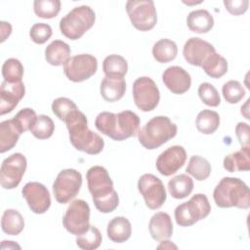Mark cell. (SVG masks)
I'll return each instance as SVG.
<instances>
[{
  "label": "cell",
  "mask_w": 250,
  "mask_h": 250,
  "mask_svg": "<svg viewBox=\"0 0 250 250\" xmlns=\"http://www.w3.org/2000/svg\"><path fill=\"white\" fill-rule=\"evenodd\" d=\"M1 228L2 230L9 235H18L23 230L24 220L19 211L7 209L2 215Z\"/></svg>",
  "instance_id": "obj_28"
},
{
  "label": "cell",
  "mask_w": 250,
  "mask_h": 250,
  "mask_svg": "<svg viewBox=\"0 0 250 250\" xmlns=\"http://www.w3.org/2000/svg\"><path fill=\"white\" fill-rule=\"evenodd\" d=\"M1 42H4L12 32V25L9 22L1 21Z\"/></svg>",
  "instance_id": "obj_45"
},
{
  "label": "cell",
  "mask_w": 250,
  "mask_h": 250,
  "mask_svg": "<svg viewBox=\"0 0 250 250\" xmlns=\"http://www.w3.org/2000/svg\"><path fill=\"white\" fill-rule=\"evenodd\" d=\"M64 123L69 133L70 143L77 150L88 154H98L103 150L104 139L88 128L87 117L79 109L71 111Z\"/></svg>",
  "instance_id": "obj_2"
},
{
  "label": "cell",
  "mask_w": 250,
  "mask_h": 250,
  "mask_svg": "<svg viewBox=\"0 0 250 250\" xmlns=\"http://www.w3.org/2000/svg\"><path fill=\"white\" fill-rule=\"evenodd\" d=\"M201 67L210 77L220 78L228 71V62L224 57L215 52L205 59Z\"/></svg>",
  "instance_id": "obj_30"
},
{
  "label": "cell",
  "mask_w": 250,
  "mask_h": 250,
  "mask_svg": "<svg viewBox=\"0 0 250 250\" xmlns=\"http://www.w3.org/2000/svg\"><path fill=\"white\" fill-rule=\"evenodd\" d=\"M211 211L207 196L194 194L188 201L178 205L175 209V220L180 227H189L206 218Z\"/></svg>",
  "instance_id": "obj_7"
},
{
  "label": "cell",
  "mask_w": 250,
  "mask_h": 250,
  "mask_svg": "<svg viewBox=\"0 0 250 250\" xmlns=\"http://www.w3.org/2000/svg\"><path fill=\"white\" fill-rule=\"evenodd\" d=\"M86 179L96 208L102 213L114 211L119 204V197L106 169L103 166H93L87 171Z\"/></svg>",
  "instance_id": "obj_1"
},
{
  "label": "cell",
  "mask_w": 250,
  "mask_h": 250,
  "mask_svg": "<svg viewBox=\"0 0 250 250\" xmlns=\"http://www.w3.org/2000/svg\"><path fill=\"white\" fill-rule=\"evenodd\" d=\"M103 70L108 77H124L128 70L127 61L119 55H109L103 62Z\"/></svg>",
  "instance_id": "obj_32"
},
{
  "label": "cell",
  "mask_w": 250,
  "mask_h": 250,
  "mask_svg": "<svg viewBox=\"0 0 250 250\" xmlns=\"http://www.w3.org/2000/svg\"><path fill=\"white\" fill-rule=\"evenodd\" d=\"M198 95L200 100L209 106H218L221 103L220 95L217 89L210 83H201L198 87Z\"/></svg>",
  "instance_id": "obj_40"
},
{
  "label": "cell",
  "mask_w": 250,
  "mask_h": 250,
  "mask_svg": "<svg viewBox=\"0 0 250 250\" xmlns=\"http://www.w3.org/2000/svg\"><path fill=\"white\" fill-rule=\"evenodd\" d=\"M126 91V82L122 77L105 76L101 83L100 92L103 99L106 102L113 103L120 100Z\"/></svg>",
  "instance_id": "obj_21"
},
{
  "label": "cell",
  "mask_w": 250,
  "mask_h": 250,
  "mask_svg": "<svg viewBox=\"0 0 250 250\" xmlns=\"http://www.w3.org/2000/svg\"><path fill=\"white\" fill-rule=\"evenodd\" d=\"M2 75L4 81L6 82H21L23 76V66L21 62L15 58H10L6 60L2 65Z\"/></svg>",
  "instance_id": "obj_34"
},
{
  "label": "cell",
  "mask_w": 250,
  "mask_h": 250,
  "mask_svg": "<svg viewBox=\"0 0 250 250\" xmlns=\"http://www.w3.org/2000/svg\"><path fill=\"white\" fill-rule=\"evenodd\" d=\"M178 54L177 44L167 38L158 40L152 47L153 58L161 63H166L173 61Z\"/></svg>",
  "instance_id": "obj_29"
},
{
  "label": "cell",
  "mask_w": 250,
  "mask_h": 250,
  "mask_svg": "<svg viewBox=\"0 0 250 250\" xmlns=\"http://www.w3.org/2000/svg\"><path fill=\"white\" fill-rule=\"evenodd\" d=\"M222 93L229 104H237L245 96L243 86L236 80H229L223 85Z\"/></svg>",
  "instance_id": "obj_38"
},
{
  "label": "cell",
  "mask_w": 250,
  "mask_h": 250,
  "mask_svg": "<svg viewBox=\"0 0 250 250\" xmlns=\"http://www.w3.org/2000/svg\"><path fill=\"white\" fill-rule=\"evenodd\" d=\"M186 172L191 175L197 181H204L210 176L211 164L204 157L193 155L188 161Z\"/></svg>",
  "instance_id": "obj_33"
},
{
  "label": "cell",
  "mask_w": 250,
  "mask_h": 250,
  "mask_svg": "<svg viewBox=\"0 0 250 250\" xmlns=\"http://www.w3.org/2000/svg\"><path fill=\"white\" fill-rule=\"evenodd\" d=\"M81 185L82 176L77 170H62L53 184V192L56 200L61 204L69 202L78 194Z\"/></svg>",
  "instance_id": "obj_10"
},
{
  "label": "cell",
  "mask_w": 250,
  "mask_h": 250,
  "mask_svg": "<svg viewBox=\"0 0 250 250\" xmlns=\"http://www.w3.org/2000/svg\"><path fill=\"white\" fill-rule=\"evenodd\" d=\"M101 231L94 226H90L89 229L76 238V244L83 250H95L102 243Z\"/></svg>",
  "instance_id": "obj_35"
},
{
  "label": "cell",
  "mask_w": 250,
  "mask_h": 250,
  "mask_svg": "<svg viewBox=\"0 0 250 250\" xmlns=\"http://www.w3.org/2000/svg\"><path fill=\"white\" fill-rule=\"evenodd\" d=\"M78 109L77 105L68 98L60 97L53 101L52 111L62 121L64 122L66 116L73 110Z\"/></svg>",
  "instance_id": "obj_39"
},
{
  "label": "cell",
  "mask_w": 250,
  "mask_h": 250,
  "mask_svg": "<svg viewBox=\"0 0 250 250\" xmlns=\"http://www.w3.org/2000/svg\"><path fill=\"white\" fill-rule=\"evenodd\" d=\"M34 13L42 19H52L57 17L61 10L60 0H35L33 2Z\"/></svg>",
  "instance_id": "obj_36"
},
{
  "label": "cell",
  "mask_w": 250,
  "mask_h": 250,
  "mask_svg": "<svg viewBox=\"0 0 250 250\" xmlns=\"http://www.w3.org/2000/svg\"><path fill=\"white\" fill-rule=\"evenodd\" d=\"M95 125L102 134L110 139L123 141L138 133L140 118L131 110H123L119 113L104 111L96 117Z\"/></svg>",
  "instance_id": "obj_3"
},
{
  "label": "cell",
  "mask_w": 250,
  "mask_h": 250,
  "mask_svg": "<svg viewBox=\"0 0 250 250\" xmlns=\"http://www.w3.org/2000/svg\"><path fill=\"white\" fill-rule=\"evenodd\" d=\"M21 133V128L14 118L2 121L0 123V152L4 153L12 149Z\"/></svg>",
  "instance_id": "obj_22"
},
{
  "label": "cell",
  "mask_w": 250,
  "mask_h": 250,
  "mask_svg": "<svg viewBox=\"0 0 250 250\" xmlns=\"http://www.w3.org/2000/svg\"><path fill=\"white\" fill-rule=\"evenodd\" d=\"M14 119L17 122V124L19 125V127L21 128V132L23 133L32 128V126L34 125V123L37 119V115H36V112L32 108L25 107V108L21 109L16 114Z\"/></svg>",
  "instance_id": "obj_41"
},
{
  "label": "cell",
  "mask_w": 250,
  "mask_h": 250,
  "mask_svg": "<svg viewBox=\"0 0 250 250\" xmlns=\"http://www.w3.org/2000/svg\"><path fill=\"white\" fill-rule=\"evenodd\" d=\"M186 160V149L182 146H172L159 154L155 165L161 175L171 176L184 166Z\"/></svg>",
  "instance_id": "obj_16"
},
{
  "label": "cell",
  "mask_w": 250,
  "mask_h": 250,
  "mask_svg": "<svg viewBox=\"0 0 250 250\" xmlns=\"http://www.w3.org/2000/svg\"><path fill=\"white\" fill-rule=\"evenodd\" d=\"M55 130V124L51 117L45 114H40L37 116V119L30 129V132L32 135L39 139V140H45L50 138Z\"/></svg>",
  "instance_id": "obj_37"
},
{
  "label": "cell",
  "mask_w": 250,
  "mask_h": 250,
  "mask_svg": "<svg viewBox=\"0 0 250 250\" xmlns=\"http://www.w3.org/2000/svg\"><path fill=\"white\" fill-rule=\"evenodd\" d=\"M214 201L220 208L250 207V192L247 185L238 178L224 177L213 191Z\"/></svg>",
  "instance_id": "obj_4"
},
{
  "label": "cell",
  "mask_w": 250,
  "mask_h": 250,
  "mask_svg": "<svg viewBox=\"0 0 250 250\" xmlns=\"http://www.w3.org/2000/svg\"><path fill=\"white\" fill-rule=\"evenodd\" d=\"M26 170V158L22 153L16 152L2 162L0 184L5 189H13L19 186Z\"/></svg>",
  "instance_id": "obj_14"
},
{
  "label": "cell",
  "mask_w": 250,
  "mask_h": 250,
  "mask_svg": "<svg viewBox=\"0 0 250 250\" xmlns=\"http://www.w3.org/2000/svg\"><path fill=\"white\" fill-rule=\"evenodd\" d=\"M25 88L22 81L17 83L3 81L0 88V114L11 112L23 98Z\"/></svg>",
  "instance_id": "obj_19"
},
{
  "label": "cell",
  "mask_w": 250,
  "mask_h": 250,
  "mask_svg": "<svg viewBox=\"0 0 250 250\" xmlns=\"http://www.w3.org/2000/svg\"><path fill=\"white\" fill-rule=\"evenodd\" d=\"M70 56V47L62 40H54L45 49V59L52 65L59 66L66 62Z\"/></svg>",
  "instance_id": "obj_25"
},
{
  "label": "cell",
  "mask_w": 250,
  "mask_h": 250,
  "mask_svg": "<svg viewBox=\"0 0 250 250\" xmlns=\"http://www.w3.org/2000/svg\"><path fill=\"white\" fill-rule=\"evenodd\" d=\"M224 5L226 9L232 15L238 16L245 13L248 9V0H225Z\"/></svg>",
  "instance_id": "obj_43"
},
{
  "label": "cell",
  "mask_w": 250,
  "mask_h": 250,
  "mask_svg": "<svg viewBox=\"0 0 250 250\" xmlns=\"http://www.w3.org/2000/svg\"><path fill=\"white\" fill-rule=\"evenodd\" d=\"M148 229L151 237L156 241L169 239L173 234L171 217L165 212L155 213L149 220Z\"/></svg>",
  "instance_id": "obj_20"
},
{
  "label": "cell",
  "mask_w": 250,
  "mask_h": 250,
  "mask_svg": "<svg viewBox=\"0 0 250 250\" xmlns=\"http://www.w3.org/2000/svg\"><path fill=\"white\" fill-rule=\"evenodd\" d=\"M52 33H53L52 27L49 24L43 23V22L34 23L31 26L29 31L30 38L36 44H44L46 41L50 39V37L52 36Z\"/></svg>",
  "instance_id": "obj_42"
},
{
  "label": "cell",
  "mask_w": 250,
  "mask_h": 250,
  "mask_svg": "<svg viewBox=\"0 0 250 250\" xmlns=\"http://www.w3.org/2000/svg\"><path fill=\"white\" fill-rule=\"evenodd\" d=\"M187 24L192 32L206 33L213 27L214 19L207 10H194L188 15Z\"/></svg>",
  "instance_id": "obj_24"
},
{
  "label": "cell",
  "mask_w": 250,
  "mask_h": 250,
  "mask_svg": "<svg viewBox=\"0 0 250 250\" xmlns=\"http://www.w3.org/2000/svg\"><path fill=\"white\" fill-rule=\"evenodd\" d=\"M235 135L239 141V144L244 148H250L249 145V125L244 122L237 123L235 127Z\"/></svg>",
  "instance_id": "obj_44"
},
{
  "label": "cell",
  "mask_w": 250,
  "mask_h": 250,
  "mask_svg": "<svg viewBox=\"0 0 250 250\" xmlns=\"http://www.w3.org/2000/svg\"><path fill=\"white\" fill-rule=\"evenodd\" d=\"M195 125L199 132L205 135L213 134L219 128L220 116L218 112L214 110L203 109L197 114Z\"/></svg>",
  "instance_id": "obj_31"
},
{
  "label": "cell",
  "mask_w": 250,
  "mask_h": 250,
  "mask_svg": "<svg viewBox=\"0 0 250 250\" xmlns=\"http://www.w3.org/2000/svg\"><path fill=\"white\" fill-rule=\"evenodd\" d=\"M133 98L139 109L142 111H151L157 106L160 94L158 87L151 78L142 76L133 83Z\"/></svg>",
  "instance_id": "obj_11"
},
{
  "label": "cell",
  "mask_w": 250,
  "mask_h": 250,
  "mask_svg": "<svg viewBox=\"0 0 250 250\" xmlns=\"http://www.w3.org/2000/svg\"><path fill=\"white\" fill-rule=\"evenodd\" d=\"M96 14L86 5L73 8L60 21L61 32L71 40H77L95 23Z\"/></svg>",
  "instance_id": "obj_6"
},
{
  "label": "cell",
  "mask_w": 250,
  "mask_h": 250,
  "mask_svg": "<svg viewBox=\"0 0 250 250\" xmlns=\"http://www.w3.org/2000/svg\"><path fill=\"white\" fill-rule=\"evenodd\" d=\"M28 207L35 214L45 213L51 205V196L47 188L38 182H29L21 189Z\"/></svg>",
  "instance_id": "obj_15"
},
{
  "label": "cell",
  "mask_w": 250,
  "mask_h": 250,
  "mask_svg": "<svg viewBox=\"0 0 250 250\" xmlns=\"http://www.w3.org/2000/svg\"><path fill=\"white\" fill-rule=\"evenodd\" d=\"M216 52L215 47L198 37H191L185 43L183 55L185 60L191 65L201 66L205 59Z\"/></svg>",
  "instance_id": "obj_17"
},
{
  "label": "cell",
  "mask_w": 250,
  "mask_h": 250,
  "mask_svg": "<svg viewBox=\"0 0 250 250\" xmlns=\"http://www.w3.org/2000/svg\"><path fill=\"white\" fill-rule=\"evenodd\" d=\"M106 233L108 238L115 243L125 242L130 238L132 233L131 223L123 216L114 217L107 225Z\"/></svg>",
  "instance_id": "obj_23"
},
{
  "label": "cell",
  "mask_w": 250,
  "mask_h": 250,
  "mask_svg": "<svg viewBox=\"0 0 250 250\" xmlns=\"http://www.w3.org/2000/svg\"><path fill=\"white\" fill-rule=\"evenodd\" d=\"M158 248H164V249H166V248H175V249H176L177 246L174 245L171 241L165 239V240H162V244L159 245Z\"/></svg>",
  "instance_id": "obj_46"
},
{
  "label": "cell",
  "mask_w": 250,
  "mask_h": 250,
  "mask_svg": "<svg viewBox=\"0 0 250 250\" xmlns=\"http://www.w3.org/2000/svg\"><path fill=\"white\" fill-rule=\"evenodd\" d=\"M193 189V181L187 174H180L168 182V190L172 197L183 199L189 195Z\"/></svg>",
  "instance_id": "obj_27"
},
{
  "label": "cell",
  "mask_w": 250,
  "mask_h": 250,
  "mask_svg": "<svg viewBox=\"0 0 250 250\" xmlns=\"http://www.w3.org/2000/svg\"><path fill=\"white\" fill-rule=\"evenodd\" d=\"M164 85L174 94H184L190 88L191 78L188 71L178 65L169 66L162 74Z\"/></svg>",
  "instance_id": "obj_18"
},
{
  "label": "cell",
  "mask_w": 250,
  "mask_h": 250,
  "mask_svg": "<svg viewBox=\"0 0 250 250\" xmlns=\"http://www.w3.org/2000/svg\"><path fill=\"white\" fill-rule=\"evenodd\" d=\"M138 189L143 195L146 205L151 210L160 208L167 197L162 181L152 174H144L140 177Z\"/></svg>",
  "instance_id": "obj_13"
},
{
  "label": "cell",
  "mask_w": 250,
  "mask_h": 250,
  "mask_svg": "<svg viewBox=\"0 0 250 250\" xmlns=\"http://www.w3.org/2000/svg\"><path fill=\"white\" fill-rule=\"evenodd\" d=\"M126 11L132 24L138 30H150L157 21L156 9L151 0H129L126 3Z\"/></svg>",
  "instance_id": "obj_8"
},
{
  "label": "cell",
  "mask_w": 250,
  "mask_h": 250,
  "mask_svg": "<svg viewBox=\"0 0 250 250\" xmlns=\"http://www.w3.org/2000/svg\"><path fill=\"white\" fill-rule=\"evenodd\" d=\"M97 69V59L90 54L73 56L63 64V72L72 82H82L89 79L96 73Z\"/></svg>",
  "instance_id": "obj_12"
},
{
  "label": "cell",
  "mask_w": 250,
  "mask_h": 250,
  "mask_svg": "<svg viewBox=\"0 0 250 250\" xmlns=\"http://www.w3.org/2000/svg\"><path fill=\"white\" fill-rule=\"evenodd\" d=\"M177 125L167 116H155L148 120L139 131L140 144L146 149H155L177 135Z\"/></svg>",
  "instance_id": "obj_5"
},
{
  "label": "cell",
  "mask_w": 250,
  "mask_h": 250,
  "mask_svg": "<svg viewBox=\"0 0 250 250\" xmlns=\"http://www.w3.org/2000/svg\"><path fill=\"white\" fill-rule=\"evenodd\" d=\"M249 153L250 148L241 147L240 150L228 154L224 158V168L230 173L236 171H248L250 169Z\"/></svg>",
  "instance_id": "obj_26"
},
{
  "label": "cell",
  "mask_w": 250,
  "mask_h": 250,
  "mask_svg": "<svg viewBox=\"0 0 250 250\" xmlns=\"http://www.w3.org/2000/svg\"><path fill=\"white\" fill-rule=\"evenodd\" d=\"M62 225L64 229L76 236L83 234L90 228V207L82 199L73 200L67 207Z\"/></svg>",
  "instance_id": "obj_9"
}]
</instances>
